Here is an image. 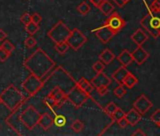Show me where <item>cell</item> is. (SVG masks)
Masks as SVG:
<instances>
[{
    "instance_id": "1",
    "label": "cell",
    "mask_w": 160,
    "mask_h": 136,
    "mask_svg": "<svg viewBox=\"0 0 160 136\" xmlns=\"http://www.w3.org/2000/svg\"><path fill=\"white\" fill-rule=\"evenodd\" d=\"M25 67L33 75L42 79L43 82L48 80V75L55 70V61L42 49L38 48L32 55L26 60Z\"/></svg>"
},
{
    "instance_id": "2",
    "label": "cell",
    "mask_w": 160,
    "mask_h": 136,
    "mask_svg": "<svg viewBox=\"0 0 160 136\" xmlns=\"http://www.w3.org/2000/svg\"><path fill=\"white\" fill-rule=\"evenodd\" d=\"M142 28L154 39L160 36V11L150 8L148 13L140 20Z\"/></svg>"
},
{
    "instance_id": "3",
    "label": "cell",
    "mask_w": 160,
    "mask_h": 136,
    "mask_svg": "<svg viewBox=\"0 0 160 136\" xmlns=\"http://www.w3.org/2000/svg\"><path fill=\"white\" fill-rule=\"evenodd\" d=\"M0 96L2 97L3 104L12 112L22 106L25 101V97L23 94L12 84L9 85Z\"/></svg>"
},
{
    "instance_id": "4",
    "label": "cell",
    "mask_w": 160,
    "mask_h": 136,
    "mask_svg": "<svg viewBox=\"0 0 160 136\" xmlns=\"http://www.w3.org/2000/svg\"><path fill=\"white\" fill-rule=\"evenodd\" d=\"M71 31L72 30L62 21H58L48 31L47 36L55 44H58V43H60V42H65L68 39L69 35L71 34Z\"/></svg>"
},
{
    "instance_id": "5",
    "label": "cell",
    "mask_w": 160,
    "mask_h": 136,
    "mask_svg": "<svg viewBox=\"0 0 160 136\" xmlns=\"http://www.w3.org/2000/svg\"><path fill=\"white\" fill-rule=\"evenodd\" d=\"M89 98L90 95L82 90L77 84L73 85V87L67 93V100L70 101L76 109L82 107V105Z\"/></svg>"
},
{
    "instance_id": "6",
    "label": "cell",
    "mask_w": 160,
    "mask_h": 136,
    "mask_svg": "<svg viewBox=\"0 0 160 136\" xmlns=\"http://www.w3.org/2000/svg\"><path fill=\"white\" fill-rule=\"evenodd\" d=\"M41 113L32 106L28 107L25 111L21 112V121L26 128L28 129H33L37 125H39V121L41 118Z\"/></svg>"
},
{
    "instance_id": "7",
    "label": "cell",
    "mask_w": 160,
    "mask_h": 136,
    "mask_svg": "<svg viewBox=\"0 0 160 136\" xmlns=\"http://www.w3.org/2000/svg\"><path fill=\"white\" fill-rule=\"evenodd\" d=\"M43 84L44 82L42 81V79L31 74L23 82V88L30 97H32V96H35L42 88Z\"/></svg>"
},
{
    "instance_id": "8",
    "label": "cell",
    "mask_w": 160,
    "mask_h": 136,
    "mask_svg": "<svg viewBox=\"0 0 160 136\" xmlns=\"http://www.w3.org/2000/svg\"><path fill=\"white\" fill-rule=\"evenodd\" d=\"M87 41H88L87 37L78 29H72L71 31V34L69 35L68 39L66 40V42L69 44L70 47L75 51L81 48L86 44Z\"/></svg>"
},
{
    "instance_id": "9",
    "label": "cell",
    "mask_w": 160,
    "mask_h": 136,
    "mask_svg": "<svg viewBox=\"0 0 160 136\" xmlns=\"http://www.w3.org/2000/svg\"><path fill=\"white\" fill-rule=\"evenodd\" d=\"M106 24L108 26H109L117 34L118 32H120L124 27H125V21L124 19L120 15V13H112L110 15H108V18L106 21Z\"/></svg>"
},
{
    "instance_id": "10",
    "label": "cell",
    "mask_w": 160,
    "mask_h": 136,
    "mask_svg": "<svg viewBox=\"0 0 160 136\" xmlns=\"http://www.w3.org/2000/svg\"><path fill=\"white\" fill-rule=\"evenodd\" d=\"M94 33H95V35L97 36V38H98L103 44L108 43V42L116 35L115 31H114L109 26H108L106 23H105L102 27H100L99 29H95V30H94Z\"/></svg>"
},
{
    "instance_id": "11",
    "label": "cell",
    "mask_w": 160,
    "mask_h": 136,
    "mask_svg": "<svg viewBox=\"0 0 160 136\" xmlns=\"http://www.w3.org/2000/svg\"><path fill=\"white\" fill-rule=\"evenodd\" d=\"M21 107V106H20ZM20 107L17 108L16 110L12 111V113L10 114L7 119L6 122L7 124L14 130L16 131L18 134H21V125H24L21 121V112H20Z\"/></svg>"
},
{
    "instance_id": "12",
    "label": "cell",
    "mask_w": 160,
    "mask_h": 136,
    "mask_svg": "<svg viewBox=\"0 0 160 136\" xmlns=\"http://www.w3.org/2000/svg\"><path fill=\"white\" fill-rule=\"evenodd\" d=\"M133 107L143 115L152 107V102L145 95H141L135 100Z\"/></svg>"
},
{
    "instance_id": "13",
    "label": "cell",
    "mask_w": 160,
    "mask_h": 136,
    "mask_svg": "<svg viewBox=\"0 0 160 136\" xmlns=\"http://www.w3.org/2000/svg\"><path fill=\"white\" fill-rule=\"evenodd\" d=\"M48 96L51 97L56 101L57 107L61 106V105L67 100V94H66L59 86L54 87V89H52V91L49 93Z\"/></svg>"
},
{
    "instance_id": "14",
    "label": "cell",
    "mask_w": 160,
    "mask_h": 136,
    "mask_svg": "<svg viewBox=\"0 0 160 136\" xmlns=\"http://www.w3.org/2000/svg\"><path fill=\"white\" fill-rule=\"evenodd\" d=\"M132 56L134 61L137 62V64L141 65L147 60V59L150 57V54L141 45H138V47L132 52Z\"/></svg>"
},
{
    "instance_id": "15",
    "label": "cell",
    "mask_w": 160,
    "mask_h": 136,
    "mask_svg": "<svg viewBox=\"0 0 160 136\" xmlns=\"http://www.w3.org/2000/svg\"><path fill=\"white\" fill-rule=\"evenodd\" d=\"M91 82L97 89L102 86H109L111 84V79L108 77L107 74H105L104 72H101L97 73L96 76L92 78Z\"/></svg>"
},
{
    "instance_id": "16",
    "label": "cell",
    "mask_w": 160,
    "mask_h": 136,
    "mask_svg": "<svg viewBox=\"0 0 160 136\" xmlns=\"http://www.w3.org/2000/svg\"><path fill=\"white\" fill-rule=\"evenodd\" d=\"M132 41L137 44V45H142L147 40H148V35L142 29H138L132 35H131Z\"/></svg>"
},
{
    "instance_id": "17",
    "label": "cell",
    "mask_w": 160,
    "mask_h": 136,
    "mask_svg": "<svg viewBox=\"0 0 160 136\" xmlns=\"http://www.w3.org/2000/svg\"><path fill=\"white\" fill-rule=\"evenodd\" d=\"M141 116L142 114L138 112L135 108L131 109L126 114H125V118L128 121V124L130 126H136L140 120H141Z\"/></svg>"
},
{
    "instance_id": "18",
    "label": "cell",
    "mask_w": 160,
    "mask_h": 136,
    "mask_svg": "<svg viewBox=\"0 0 160 136\" xmlns=\"http://www.w3.org/2000/svg\"><path fill=\"white\" fill-rule=\"evenodd\" d=\"M118 60L119 62L122 65V66H125L127 67L128 65H130L133 61H134V59H133V56H132V53L129 52V50L127 49H123L118 56Z\"/></svg>"
},
{
    "instance_id": "19",
    "label": "cell",
    "mask_w": 160,
    "mask_h": 136,
    "mask_svg": "<svg viewBox=\"0 0 160 136\" xmlns=\"http://www.w3.org/2000/svg\"><path fill=\"white\" fill-rule=\"evenodd\" d=\"M130 72L128 71V69L125 67V66H121L119 67L118 69L112 74V78L119 83V84H122L123 83V81L125 79V77L129 74Z\"/></svg>"
},
{
    "instance_id": "20",
    "label": "cell",
    "mask_w": 160,
    "mask_h": 136,
    "mask_svg": "<svg viewBox=\"0 0 160 136\" xmlns=\"http://www.w3.org/2000/svg\"><path fill=\"white\" fill-rule=\"evenodd\" d=\"M39 125L44 130H47V129H49L54 125V118L50 114H48V113H43V114L41 115V118H40V121H39Z\"/></svg>"
},
{
    "instance_id": "21",
    "label": "cell",
    "mask_w": 160,
    "mask_h": 136,
    "mask_svg": "<svg viewBox=\"0 0 160 136\" xmlns=\"http://www.w3.org/2000/svg\"><path fill=\"white\" fill-rule=\"evenodd\" d=\"M99 60H102L105 64H109L115 60V54L110 49L107 48L99 55Z\"/></svg>"
},
{
    "instance_id": "22",
    "label": "cell",
    "mask_w": 160,
    "mask_h": 136,
    "mask_svg": "<svg viewBox=\"0 0 160 136\" xmlns=\"http://www.w3.org/2000/svg\"><path fill=\"white\" fill-rule=\"evenodd\" d=\"M76 84L81 88L82 90H84L87 94H89L90 96H91V94L92 93V91H93V85L92 84V82L91 81H89L87 79H85V78H81L77 82H76Z\"/></svg>"
},
{
    "instance_id": "23",
    "label": "cell",
    "mask_w": 160,
    "mask_h": 136,
    "mask_svg": "<svg viewBox=\"0 0 160 136\" xmlns=\"http://www.w3.org/2000/svg\"><path fill=\"white\" fill-rule=\"evenodd\" d=\"M98 9H99L105 15L108 16V15H110V14L113 13V11H114V6L111 4L110 1H108V0H105V1L100 5V7H99Z\"/></svg>"
},
{
    "instance_id": "24",
    "label": "cell",
    "mask_w": 160,
    "mask_h": 136,
    "mask_svg": "<svg viewBox=\"0 0 160 136\" xmlns=\"http://www.w3.org/2000/svg\"><path fill=\"white\" fill-rule=\"evenodd\" d=\"M138 79L136 78V76H134L132 73H129V74L125 77V79H124L122 84H123L126 88L132 89L134 86H136V85L138 84Z\"/></svg>"
},
{
    "instance_id": "25",
    "label": "cell",
    "mask_w": 160,
    "mask_h": 136,
    "mask_svg": "<svg viewBox=\"0 0 160 136\" xmlns=\"http://www.w3.org/2000/svg\"><path fill=\"white\" fill-rule=\"evenodd\" d=\"M70 48V45H69V44L65 41V42H60V43H58V44H56V45H55V49H56V51L58 52V53H59V54H61V55H63V54H65L67 51H68V49Z\"/></svg>"
},
{
    "instance_id": "26",
    "label": "cell",
    "mask_w": 160,
    "mask_h": 136,
    "mask_svg": "<svg viewBox=\"0 0 160 136\" xmlns=\"http://www.w3.org/2000/svg\"><path fill=\"white\" fill-rule=\"evenodd\" d=\"M76 10H77V12H78L80 14L86 15V14H88V13H90L91 7H90V5H89L86 1H83V2H81V3H80V4L77 6Z\"/></svg>"
},
{
    "instance_id": "27",
    "label": "cell",
    "mask_w": 160,
    "mask_h": 136,
    "mask_svg": "<svg viewBox=\"0 0 160 136\" xmlns=\"http://www.w3.org/2000/svg\"><path fill=\"white\" fill-rule=\"evenodd\" d=\"M26 31L28 33V34H30V35H34L35 33H37V31H39V29H40V27H39V25L38 24H35L34 22H30V23H28V25H26Z\"/></svg>"
},
{
    "instance_id": "28",
    "label": "cell",
    "mask_w": 160,
    "mask_h": 136,
    "mask_svg": "<svg viewBox=\"0 0 160 136\" xmlns=\"http://www.w3.org/2000/svg\"><path fill=\"white\" fill-rule=\"evenodd\" d=\"M126 93H127V91H126L125 86H124L123 84H120V85L117 86V87L114 89V91H113V94H114L117 97H119V98L123 97L126 95Z\"/></svg>"
},
{
    "instance_id": "29",
    "label": "cell",
    "mask_w": 160,
    "mask_h": 136,
    "mask_svg": "<svg viewBox=\"0 0 160 136\" xmlns=\"http://www.w3.org/2000/svg\"><path fill=\"white\" fill-rule=\"evenodd\" d=\"M71 128H72L74 132L78 133V132H80V131H82V129L84 128V124H83V122H81L80 120L76 119V120H74V121L72 123Z\"/></svg>"
},
{
    "instance_id": "30",
    "label": "cell",
    "mask_w": 160,
    "mask_h": 136,
    "mask_svg": "<svg viewBox=\"0 0 160 136\" xmlns=\"http://www.w3.org/2000/svg\"><path fill=\"white\" fill-rule=\"evenodd\" d=\"M54 124L58 127V128H62L66 125V118L64 115H61V114H58L55 116L54 118Z\"/></svg>"
},
{
    "instance_id": "31",
    "label": "cell",
    "mask_w": 160,
    "mask_h": 136,
    "mask_svg": "<svg viewBox=\"0 0 160 136\" xmlns=\"http://www.w3.org/2000/svg\"><path fill=\"white\" fill-rule=\"evenodd\" d=\"M125 114H126V113H125L122 109H120V108L118 107V109L116 110V112L111 115V117H112L113 121L118 122V121H120L121 119L124 118V117H125Z\"/></svg>"
},
{
    "instance_id": "32",
    "label": "cell",
    "mask_w": 160,
    "mask_h": 136,
    "mask_svg": "<svg viewBox=\"0 0 160 136\" xmlns=\"http://www.w3.org/2000/svg\"><path fill=\"white\" fill-rule=\"evenodd\" d=\"M92 69L94 70V72L97 74V73H101V72H104L105 70V63L102 61V60H97L96 62L93 63L92 65Z\"/></svg>"
},
{
    "instance_id": "33",
    "label": "cell",
    "mask_w": 160,
    "mask_h": 136,
    "mask_svg": "<svg viewBox=\"0 0 160 136\" xmlns=\"http://www.w3.org/2000/svg\"><path fill=\"white\" fill-rule=\"evenodd\" d=\"M117 109H118V107H117V105H116L114 102H109V103L106 106L105 112H106L107 114H108L109 116H111V115L116 112Z\"/></svg>"
},
{
    "instance_id": "34",
    "label": "cell",
    "mask_w": 160,
    "mask_h": 136,
    "mask_svg": "<svg viewBox=\"0 0 160 136\" xmlns=\"http://www.w3.org/2000/svg\"><path fill=\"white\" fill-rule=\"evenodd\" d=\"M6 51H8L9 53H12L14 49H15V46H14V44H12V43H11L10 41H8V40H5V42L2 44V45H1Z\"/></svg>"
},
{
    "instance_id": "35",
    "label": "cell",
    "mask_w": 160,
    "mask_h": 136,
    "mask_svg": "<svg viewBox=\"0 0 160 136\" xmlns=\"http://www.w3.org/2000/svg\"><path fill=\"white\" fill-rule=\"evenodd\" d=\"M10 55H11V53L6 51L2 46H0V61L5 62L8 60V58L10 57Z\"/></svg>"
},
{
    "instance_id": "36",
    "label": "cell",
    "mask_w": 160,
    "mask_h": 136,
    "mask_svg": "<svg viewBox=\"0 0 160 136\" xmlns=\"http://www.w3.org/2000/svg\"><path fill=\"white\" fill-rule=\"evenodd\" d=\"M151 120L156 124L157 126L160 124V109H157L152 115H151Z\"/></svg>"
},
{
    "instance_id": "37",
    "label": "cell",
    "mask_w": 160,
    "mask_h": 136,
    "mask_svg": "<svg viewBox=\"0 0 160 136\" xmlns=\"http://www.w3.org/2000/svg\"><path fill=\"white\" fill-rule=\"evenodd\" d=\"M36 44H37V41L32 37V35H31L30 37H28V38L26 39V41H25V45H26L27 47H28V48L34 47V46L36 45Z\"/></svg>"
},
{
    "instance_id": "38",
    "label": "cell",
    "mask_w": 160,
    "mask_h": 136,
    "mask_svg": "<svg viewBox=\"0 0 160 136\" xmlns=\"http://www.w3.org/2000/svg\"><path fill=\"white\" fill-rule=\"evenodd\" d=\"M20 21H21V22L26 26V25H28V23H30V22H31V15H30L28 13H24V14L21 16Z\"/></svg>"
},
{
    "instance_id": "39",
    "label": "cell",
    "mask_w": 160,
    "mask_h": 136,
    "mask_svg": "<svg viewBox=\"0 0 160 136\" xmlns=\"http://www.w3.org/2000/svg\"><path fill=\"white\" fill-rule=\"evenodd\" d=\"M42 15L40 14V13H33L32 15H31V21L32 22H34L35 24H40L41 22H42Z\"/></svg>"
},
{
    "instance_id": "40",
    "label": "cell",
    "mask_w": 160,
    "mask_h": 136,
    "mask_svg": "<svg viewBox=\"0 0 160 136\" xmlns=\"http://www.w3.org/2000/svg\"><path fill=\"white\" fill-rule=\"evenodd\" d=\"M97 91H98V94L102 97H104L105 95H107L108 93V86H102V87H99L97 88Z\"/></svg>"
},
{
    "instance_id": "41",
    "label": "cell",
    "mask_w": 160,
    "mask_h": 136,
    "mask_svg": "<svg viewBox=\"0 0 160 136\" xmlns=\"http://www.w3.org/2000/svg\"><path fill=\"white\" fill-rule=\"evenodd\" d=\"M112 1H114V3L118 6V7H120V8H122L124 5H126L130 0H112Z\"/></svg>"
},
{
    "instance_id": "42",
    "label": "cell",
    "mask_w": 160,
    "mask_h": 136,
    "mask_svg": "<svg viewBox=\"0 0 160 136\" xmlns=\"http://www.w3.org/2000/svg\"><path fill=\"white\" fill-rule=\"evenodd\" d=\"M118 123V125L120 126V128H125L129 124H128V121H127V119L124 117V118H122V119H121L120 121H118L117 122Z\"/></svg>"
},
{
    "instance_id": "43",
    "label": "cell",
    "mask_w": 160,
    "mask_h": 136,
    "mask_svg": "<svg viewBox=\"0 0 160 136\" xmlns=\"http://www.w3.org/2000/svg\"><path fill=\"white\" fill-rule=\"evenodd\" d=\"M151 8L157 10V11H160V0H153L151 4Z\"/></svg>"
},
{
    "instance_id": "44",
    "label": "cell",
    "mask_w": 160,
    "mask_h": 136,
    "mask_svg": "<svg viewBox=\"0 0 160 136\" xmlns=\"http://www.w3.org/2000/svg\"><path fill=\"white\" fill-rule=\"evenodd\" d=\"M89 1H91L92 4L93 6H95L96 8H99L100 5L105 1V0H89Z\"/></svg>"
},
{
    "instance_id": "45",
    "label": "cell",
    "mask_w": 160,
    "mask_h": 136,
    "mask_svg": "<svg viewBox=\"0 0 160 136\" xmlns=\"http://www.w3.org/2000/svg\"><path fill=\"white\" fill-rule=\"evenodd\" d=\"M6 38H7V33L3 29H0V42H3Z\"/></svg>"
},
{
    "instance_id": "46",
    "label": "cell",
    "mask_w": 160,
    "mask_h": 136,
    "mask_svg": "<svg viewBox=\"0 0 160 136\" xmlns=\"http://www.w3.org/2000/svg\"><path fill=\"white\" fill-rule=\"evenodd\" d=\"M132 135H134V136H136V135H137V136H138V135H140V136H144V135H146V134H145V132H144V131H142V130H141V128H138V129H137L135 132H133V133H132Z\"/></svg>"
},
{
    "instance_id": "47",
    "label": "cell",
    "mask_w": 160,
    "mask_h": 136,
    "mask_svg": "<svg viewBox=\"0 0 160 136\" xmlns=\"http://www.w3.org/2000/svg\"><path fill=\"white\" fill-rule=\"evenodd\" d=\"M3 103V100H2V97H1V96H0V104H2Z\"/></svg>"
},
{
    "instance_id": "48",
    "label": "cell",
    "mask_w": 160,
    "mask_h": 136,
    "mask_svg": "<svg viewBox=\"0 0 160 136\" xmlns=\"http://www.w3.org/2000/svg\"><path fill=\"white\" fill-rule=\"evenodd\" d=\"M158 127H159V128H160V124H159V125H158Z\"/></svg>"
}]
</instances>
